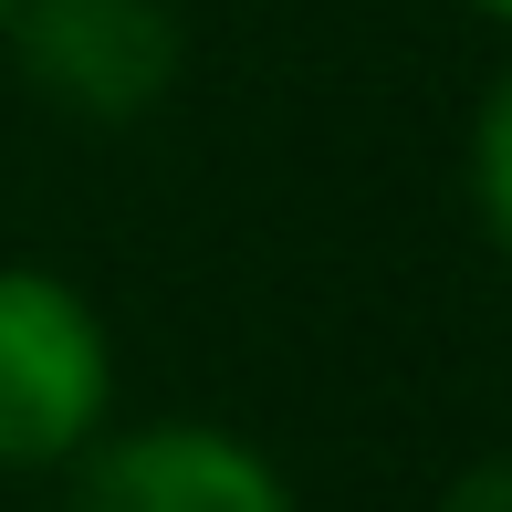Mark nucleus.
I'll return each mask as SVG.
<instances>
[{"label": "nucleus", "mask_w": 512, "mask_h": 512, "mask_svg": "<svg viewBox=\"0 0 512 512\" xmlns=\"http://www.w3.org/2000/svg\"><path fill=\"white\" fill-rule=\"evenodd\" d=\"M115 345L63 272L0 262V471H53L105 439Z\"/></svg>", "instance_id": "nucleus-1"}, {"label": "nucleus", "mask_w": 512, "mask_h": 512, "mask_svg": "<svg viewBox=\"0 0 512 512\" xmlns=\"http://www.w3.org/2000/svg\"><path fill=\"white\" fill-rule=\"evenodd\" d=\"M0 21H11L32 84L63 115H95V126L147 115L178 74V11L168 0H11Z\"/></svg>", "instance_id": "nucleus-2"}, {"label": "nucleus", "mask_w": 512, "mask_h": 512, "mask_svg": "<svg viewBox=\"0 0 512 512\" xmlns=\"http://www.w3.org/2000/svg\"><path fill=\"white\" fill-rule=\"evenodd\" d=\"M63 512H293V481L209 418H157L126 439H84Z\"/></svg>", "instance_id": "nucleus-3"}, {"label": "nucleus", "mask_w": 512, "mask_h": 512, "mask_svg": "<svg viewBox=\"0 0 512 512\" xmlns=\"http://www.w3.org/2000/svg\"><path fill=\"white\" fill-rule=\"evenodd\" d=\"M471 189H481V220H492V241L512 251V74L492 84V105H481V136H471Z\"/></svg>", "instance_id": "nucleus-4"}, {"label": "nucleus", "mask_w": 512, "mask_h": 512, "mask_svg": "<svg viewBox=\"0 0 512 512\" xmlns=\"http://www.w3.org/2000/svg\"><path fill=\"white\" fill-rule=\"evenodd\" d=\"M439 512H512V450L502 460H471V471L439 492Z\"/></svg>", "instance_id": "nucleus-5"}, {"label": "nucleus", "mask_w": 512, "mask_h": 512, "mask_svg": "<svg viewBox=\"0 0 512 512\" xmlns=\"http://www.w3.org/2000/svg\"><path fill=\"white\" fill-rule=\"evenodd\" d=\"M481 11H502V21H512V0H481Z\"/></svg>", "instance_id": "nucleus-6"}, {"label": "nucleus", "mask_w": 512, "mask_h": 512, "mask_svg": "<svg viewBox=\"0 0 512 512\" xmlns=\"http://www.w3.org/2000/svg\"><path fill=\"white\" fill-rule=\"evenodd\" d=\"M0 11H11V0H0Z\"/></svg>", "instance_id": "nucleus-7"}]
</instances>
